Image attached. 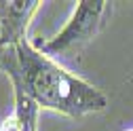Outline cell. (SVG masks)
I'll use <instances>...</instances> for the list:
<instances>
[{
    "label": "cell",
    "instance_id": "1",
    "mask_svg": "<svg viewBox=\"0 0 133 131\" xmlns=\"http://www.w3.org/2000/svg\"><path fill=\"white\" fill-rule=\"evenodd\" d=\"M0 72L9 76L13 91L23 93L38 110L80 119L108 108L106 93L40 51L28 38L0 49Z\"/></svg>",
    "mask_w": 133,
    "mask_h": 131
},
{
    "label": "cell",
    "instance_id": "2",
    "mask_svg": "<svg viewBox=\"0 0 133 131\" xmlns=\"http://www.w3.org/2000/svg\"><path fill=\"white\" fill-rule=\"evenodd\" d=\"M112 15V2L106 0H80L76 2L70 19L55 36L44 40L38 49L46 55H65L91 42L102 32Z\"/></svg>",
    "mask_w": 133,
    "mask_h": 131
},
{
    "label": "cell",
    "instance_id": "3",
    "mask_svg": "<svg viewBox=\"0 0 133 131\" xmlns=\"http://www.w3.org/2000/svg\"><path fill=\"white\" fill-rule=\"evenodd\" d=\"M40 4L38 0H0V49L25 40L30 21Z\"/></svg>",
    "mask_w": 133,
    "mask_h": 131
},
{
    "label": "cell",
    "instance_id": "4",
    "mask_svg": "<svg viewBox=\"0 0 133 131\" xmlns=\"http://www.w3.org/2000/svg\"><path fill=\"white\" fill-rule=\"evenodd\" d=\"M123 131H133V125H129V127H125Z\"/></svg>",
    "mask_w": 133,
    "mask_h": 131
}]
</instances>
